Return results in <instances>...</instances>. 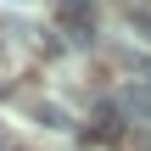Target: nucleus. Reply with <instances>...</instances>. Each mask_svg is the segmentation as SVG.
Listing matches in <instances>:
<instances>
[{"mask_svg":"<svg viewBox=\"0 0 151 151\" xmlns=\"http://www.w3.org/2000/svg\"><path fill=\"white\" fill-rule=\"evenodd\" d=\"M62 28H95V0H56Z\"/></svg>","mask_w":151,"mask_h":151,"instance_id":"obj_1","label":"nucleus"},{"mask_svg":"<svg viewBox=\"0 0 151 151\" xmlns=\"http://www.w3.org/2000/svg\"><path fill=\"white\" fill-rule=\"evenodd\" d=\"M34 118H39L45 129H67V112H62L56 101H39V106H34Z\"/></svg>","mask_w":151,"mask_h":151,"instance_id":"obj_2","label":"nucleus"},{"mask_svg":"<svg viewBox=\"0 0 151 151\" xmlns=\"http://www.w3.org/2000/svg\"><path fill=\"white\" fill-rule=\"evenodd\" d=\"M0 146H6V129H0Z\"/></svg>","mask_w":151,"mask_h":151,"instance_id":"obj_3","label":"nucleus"}]
</instances>
